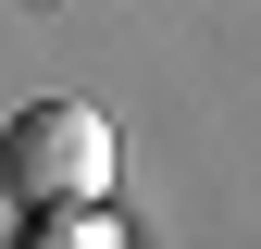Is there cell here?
<instances>
[{"instance_id":"cell-2","label":"cell","mask_w":261,"mask_h":249,"mask_svg":"<svg viewBox=\"0 0 261 249\" xmlns=\"http://www.w3.org/2000/svg\"><path fill=\"white\" fill-rule=\"evenodd\" d=\"M25 249H112V237H100V225H87V212H50V225H38V237H25Z\"/></svg>"},{"instance_id":"cell-1","label":"cell","mask_w":261,"mask_h":249,"mask_svg":"<svg viewBox=\"0 0 261 249\" xmlns=\"http://www.w3.org/2000/svg\"><path fill=\"white\" fill-rule=\"evenodd\" d=\"M0 187H13L25 212H87V200L112 187V124L87 112V100L13 112V124H0Z\"/></svg>"}]
</instances>
